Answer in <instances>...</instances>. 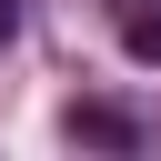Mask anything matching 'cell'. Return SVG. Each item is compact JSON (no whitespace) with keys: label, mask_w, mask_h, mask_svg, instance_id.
Wrapping results in <instances>:
<instances>
[{"label":"cell","mask_w":161,"mask_h":161,"mask_svg":"<svg viewBox=\"0 0 161 161\" xmlns=\"http://www.w3.org/2000/svg\"><path fill=\"white\" fill-rule=\"evenodd\" d=\"M70 141H91V151H131L141 121H131L121 101H70Z\"/></svg>","instance_id":"6da1fadb"},{"label":"cell","mask_w":161,"mask_h":161,"mask_svg":"<svg viewBox=\"0 0 161 161\" xmlns=\"http://www.w3.org/2000/svg\"><path fill=\"white\" fill-rule=\"evenodd\" d=\"M121 50H131V60H161V10L131 0V10H121Z\"/></svg>","instance_id":"7a4b0ae2"},{"label":"cell","mask_w":161,"mask_h":161,"mask_svg":"<svg viewBox=\"0 0 161 161\" xmlns=\"http://www.w3.org/2000/svg\"><path fill=\"white\" fill-rule=\"evenodd\" d=\"M10 30H20V0H0V40H10Z\"/></svg>","instance_id":"3957f363"}]
</instances>
